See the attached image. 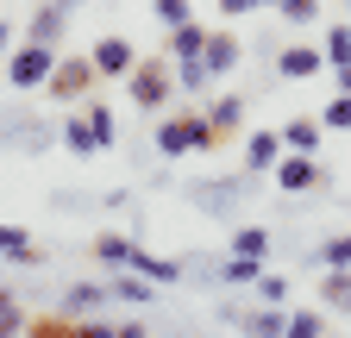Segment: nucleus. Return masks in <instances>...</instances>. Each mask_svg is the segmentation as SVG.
Returning a JSON list of instances; mask_svg holds the SVG:
<instances>
[{"instance_id": "1", "label": "nucleus", "mask_w": 351, "mask_h": 338, "mask_svg": "<svg viewBox=\"0 0 351 338\" xmlns=\"http://www.w3.org/2000/svg\"><path fill=\"white\" fill-rule=\"evenodd\" d=\"M213 144H219V132H213L207 107H201V113H169V119L157 125V151H163V157H189V151H213Z\"/></svg>"}, {"instance_id": "2", "label": "nucleus", "mask_w": 351, "mask_h": 338, "mask_svg": "<svg viewBox=\"0 0 351 338\" xmlns=\"http://www.w3.org/2000/svg\"><path fill=\"white\" fill-rule=\"evenodd\" d=\"M51 69H57V44H25L7 57V88H44L51 81Z\"/></svg>"}, {"instance_id": "3", "label": "nucleus", "mask_w": 351, "mask_h": 338, "mask_svg": "<svg viewBox=\"0 0 351 338\" xmlns=\"http://www.w3.org/2000/svg\"><path fill=\"white\" fill-rule=\"evenodd\" d=\"M95 81H101V69H95V57H57V69H51V101H88L95 94Z\"/></svg>"}, {"instance_id": "4", "label": "nucleus", "mask_w": 351, "mask_h": 338, "mask_svg": "<svg viewBox=\"0 0 351 338\" xmlns=\"http://www.w3.org/2000/svg\"><path fill=\"white\" fill-rule=\"evenodd\" d=\"M169 88H176V81H169V69H163V63H145V57L132 63V75H125V94L138 101L145 113H157V107L169 101Z\"/></svg>"}, {"instance_id": "5", "label": "nucleus", "mask_w": 351, "mask_h": 338, "mask_svg": "<svg viewBox=\"0 0 351 338\" xmlns=\"http://www.w3.org/2000/svg\"><path fill=\"white\" fill-rule=\"evenodd\" d=\"M270 176H276V188H289V194H307V188L320 182V163L307 157V151H282Z\"/></svg>"}, {"instance_id": "6", "label": "nucleus", "mask_w": 351, "mask_h": 338, "mask_svg": "<svg viewBox=\"0 0 351 338\" xmlns=\"http://www.w3.org/2000/svg\"><path fill=\"white\" fill-rule=\"evenodd\" d=\"M239 57H245V44L232 31H207V44H201V63H207V75L213 81H226L232 69H239Z\"/></svg>"}, {"instance_id": "7", "label": "nucleus", "mask_w": 351, "mask_h": 338, "mask_svg": "<svg viewBox=\"0 0 351 338\" xmlns=\"http://www.w3.org/2000/svg\"><path fill=\"white\" fill-rule=\"evenodd\" d=\"M88 57H95L101 81H125V75H132V63H138V51H132L125 38H101V44L88 51Z\"/></svg>"}, {"instance_id": "8", "label": "nucleus", "mask_w": 351, "mask_h": 338, "mask_svg": "<svg viewBox=\"0 0 351 338\" xmlns=\"http://www.w3.org/2000/svg\"><path fill=\"white\" fill-rule=\"evenodd\" d=\"M326 69V51L320 44H289V51H276V75L282 81H307V75H320Z\"/></svg>"}, {"instance_id": "9", "label": "nucleus", "mask_w": 351, "mask_h": 338, "mask_svg": "<svg viewBox=\"0 0 351 338\" xmlns=\"http://www.w3.org/2000/svg\"><path fill=\"white\" fill-rule=\"evenodd\" d=\"M63 19H69L63 0H38V13H32L25 38H32V44H63Z\"/></svg>"}, {"instance_id": "10", "label": "nucleus", "mask_w": 351, "mask_h": 338, "mask_svg": "<svg viewBox=\"0 0 351 338\" xmlns=\"http://www.w3.org/2000/svg\"><path fill=\"white\" fill-rule=\"evenodd\" d=\"M282 157V132H251L245 138V169H257V176H270Z\"/></svg>"}, {"instance_id": "11", "label": "nucleus", "mask_w": 351, "mask_h": 338, "mask_svg": "<svg viewBox=\"0 0 351 338\" xmlns=\"http://www.w3.org/2000/svg\"><path fill=\"white\" fill-rule=\"evenodd\" d=\"M63 151H75V157H101V151H107V138L95 132V119L82 113V119H69V125H63Z\"/></svg>"}, {"instance_id": "12", "label": "nucleus", "mask_w": 351, "mask_h": 338, "mask_svg": "<svg viewBox=\"0 0 351 338\" xmlns=\"http://www.w3.org/2000/svg\"><path fill=\"white\" fill-rule=\"evenodd\" d=\"M0 257H13V263H25V270H32V263H44V250L32 244V232H25V226H0Z\"/></svg>"}, {"instance_id": "13", "label": "nucleus", "mask_w": 351, "mask_h": 338, "mask_svg": "<svg viewBox=\"0 0 351 338\" xmlns=\"http://www.w3.org/2000/svg\"><path fill=\"white\" fill-rule=\"evenodd\" d=\"M201 44H207V25H201V19L169 25V57H176V63H182V57H201Z\"/></svg>"}, {"instance_id": "14", "label": "nucleus", "mask_w": 351, "mask_h": 338, "mask_svg": "<svg viewBox=\"0 0 351 338\" xmlns=\"http://www.w3.org/2000/svg\"><path fill=\"white\" fill-rule=\"evenodd\" d=\"M276 132H282V151H307V157L320 151V119H289Z\"/></svg>"}, {"instance_id": "15", "label": "nucleus", "mask_w": 351, "mask_h": 338, "mask_svg": "<svg viewBox=\"0 0 351 338\" xmlns=\"http://www.w3.org/2000/svg\"><path fill=\"white\" fill-rule=\"evenodd\" d=\"M125 270H138V276H151V282H176V276H182V263H176V257H151V250H138V244H132V263Z\"/></svg>"}, {"instance_id": "16", "label": "nucleus", "mask_w": 351, "mask_h": 338, "mask_svg": "<svg viewBox=\"0 0 351 338\" xmlns=\"http://www.w3.org/2000/svg\"><path fill=\"white\" fill-rule=\"evenodd\" d=\"M207 119H213V132L226 138V132H239V125H245V101H239V94H219V101L207 107Z\"/></svg>"}, {"instance_id": "17", "label": "nucleus", "mask_w": 351, "mask_h": 338, "mask_svg": "<svg viewBox=\"0 0 351 338\" xmlns=\"http://www.w3.org/2000/svg\"><path fill=\"white\" fill-rule=\"evenodd\" d=\"M320 301H326L332 313H351V270H326V282H320Z\"/></svg>"}, {"instance_id": "18", "label": "nucleus", "mask_w": 351, "mask_h": 338, "mask_svg": "<svg viewBox=\"0 0 351 338\" xmlns=\"http://www.w3.org/2000/svg\"><path fill=\"white\" fill-rule=\"evenodd\" d=\"M107 301H113L107 282H75V288H69V313H95V307H107Z\"/></svg>"}, {"instance_id": "19", "label": "nucleus", "mask_w": 351, "mask_h": 338, "mask_svg": "<svg viewBox=\"0 0 351 338\" xmlns=\"http://www.w3.org/2000/svg\"><path fill=\"white\" fill-rule=\"evenodd\" d=\"M95 257L113 263V270H125V263H132V238H125V232H101V238H95Z\"/></svg>"}, {"instance_id": "20", "label": "nucleus", "mask_w": 351, "mask_h": 338, "mask_svg": "<svg viewBox=\"0 0 351 338\" xmlns=\"http://www.w3.org/2000/svg\"><path fill=\"white\" fill-rule=\"evenodd\" d=\"M107 288L119 294L125 307H151V276H138V270H132V276H119V282H107Z\"/></svg>"}, {"instance_id": "21", "label": "nucleus", "mask_w": 351, "mask_h": 338, "mask_svg": "<svg viewBox=\"0 0 351 338\" xmlns=\"http://www.w3.org/2000/svg\"><path fill=\"white\" fill-rule=\"evenodd\" d=\"M232 250L263 263V257H270V232H263V226H239V232H232Z\"/></svg>"}, {"instance_id": "22", "label": "nucleus", "mask_w": 351, "mask_h": 338, "mask_svg": "<svg viewBox=\"0 0 351 338\" xmlns=\"http://www.w3.org/2000/svg\"><path fill=\"white\" fill-rule=\"evenodd\" d=\"M207 81H213V75H207V63H201V57H182V63H176V88L207 94Z\"/></svg>"}, {"instance_id": "23", "label": "nucleus", "mask_w": 351, "mask_h": 338, "mask_svg": "<svg viewBox=\"0 0 351 338\" xmlns=\"http://www.w3.org/2000/svg\"><path fill=\"white\" fill-rule=\"evenodd\" d=\"M251 332H257V338H289V320L276 313V301H263V307L251 313Z\"/></svg>"}, {"instance_id": "24", "label": "nucleus", "mask_w": 351, "mask_h": 338, "mask_svg": "<svg viewBox=\"0 0 351 338\" xmlns=\"http://www.w3.org/2000/svg\"><path fill=\"white\" fill-rule=\"evenodd\" d=\"M326 332V313L320 307H295L289 313V338H320Z\"/></svg>"}, {"instance_id": "25", "label": "nucleus", "mask_w": 351, "mask_h": 338, "mask_svg": "<svg viewBox=\"0 0 351 338\" xmlns=\"http://www.w3.org/2000/svg\"><path fill=\"white\" fill-rule=\"evenodd\" d=\"M320 125H326V132H351V88H339V94L326 101V113H320Z\"/></svg>"}, {"instance_id": "26", "label": "nucleus", "mask_w": 351, "mask_h": 338, "mask_svg": "<svg viewBox=\"0 0 351 338\" xmlns=\"http://www.w3.org/2000/svg\"><path fill=\"white\" fill-rule=\"evenodd\" d=\"M320 263H326V270H351V232H339V238L320 244Z\"/></svg>"}, {"instance_id": "27", "label": "nucleus", "mask_w": 351, "mask_h": 338, "mask_svg": "<svg viewBox=\"0 0 351 338\" xmlns=\"http://www.w3.org/2000/svg\"><path fill=\"white\" fill-rule=\"evenodd\" d=\"M326 69H339V63H351V25H339V31H326Z\"/></svg>"}, {"instance_id": "28", "label": "nucleus", "mask_w": 351, "mask_h": 338, "mask_svg": "<svg viewBox=\"0 0 351 338\" xmlns=\"http://www.w3.org/2000/svg\"><path fill=\"white\" fill-rule=\"evenodd\" d=\"M276 13H282L289 25H314V19H320V0H276Z\"/></svg>"}, {"instance_id": "29", "label": "nucleus", "mask_w": 351, "mask_h": 338, "mask_svg": "<svg viewBox=\"0 0 351 338\" xmlns=\"http://www.w3.org/2000/svg\"><path fill=\"white\" fill-rule=\"evenodd\" d=\"M151 13H157V25H182V19H195L189 0H151Z\"/></svg>"}, {"instance_id": "30", "label": "nucleus", "mask_w": 351, "mask_h": 338, "mask_svg": "<svg viewBox=\"0 0 351 338\" xmlns=\"http://www.w3.org/2000/svg\"><path fill=\"white\" fill-rule=\"evenodd\" d=\"M289 294V276H276V270H257V301H282Z\"/></svg>"}, {"instance_id": "31", "label": "nucleus", "mask_w": 351, "mask_h": 338, "mask_svg": "<svg viewBox=\"0 0 351 338\" xmlns=\"http://www.w3.org/2000/svg\"><path fill=\"white\" fill-rule=\"evenodd\" d=\"M19 326H25V313L13 301V288H0V332H19Z\"/></svg>"}, {"instance_id": "32", "label": "nucleus", "mask_w": 351, "mask_h": 338, "mask_svg": "<svg viewBox=\"0 0 351 338\" xmlns=\"http://www.w3.org/2000/svg\"><path fill=\"white\" fill-rule=\"evenodd\" d=\"M82 113H88V119H95V132H101V138L113 144V107H107V101H88Z\"/></svg>"}, {"instance_id": "33", "label": "nucleus", "mask_w": 351, "mask_h": 338, "mask_svg": "<svg viewBox=\"0 0 351 338\" xmlns=\"http://www.w3.org/2000/svg\"><path fill=\"white\" fill-rule=\"evenodd\" d=\"M251 7H257V0H219V13H226V19H245Z\"/></svg>"}, {"instance_id": "34", "label": "nucleus", "mask_w": 351, "mask_h": 338, "mask_svg": "<svg viewBox=\"0 0 351 338\" xmlns=\"http://www.w3.org/2000/svg\"><path fill=\"white\" fill-rule=\"evenodd\" d=\"M7 44H13V25H7V19H0V51H7Z\"/></svg>"}, {"instance_id": "35", "label": "nucleus", "mask_w": 351, "mask_h": 338, "mask_svg": "<svg viewBox=\"0 0 351 338\" xmlns=\"http://www.w3.org/2000/svg\"><path fill=\"white\" fill-rule=\"evenodd\" d=\"M339 88H351V63H339Z\"/></svg>"}, {"instance_id": "36", "label": "nucleus", "mask_w": 351, "mask_h": 338, "mask_svg": "<svg viewBox=\"0 0 351 338\" xmlns=\"http://www.w3.org/2000/svg\"><path fill=\"white\" fill-rule=\"evenodd\" d=\"M257 7H276V0H257Z\"/></svg>"}, {"instance_id": "37", "label": "nucleus", "mask_w": 351, "mask_h": 338, "mask_svg": "<svg viewBox=\"0 0 351 338\" xmlns=\"http://www.w3.org/2000/svg\"><path fill=\"white\" fill-rule=\"evenodd\" d=\"M345 7H351V0H345Z\"/></svg>"}]
</instances>
